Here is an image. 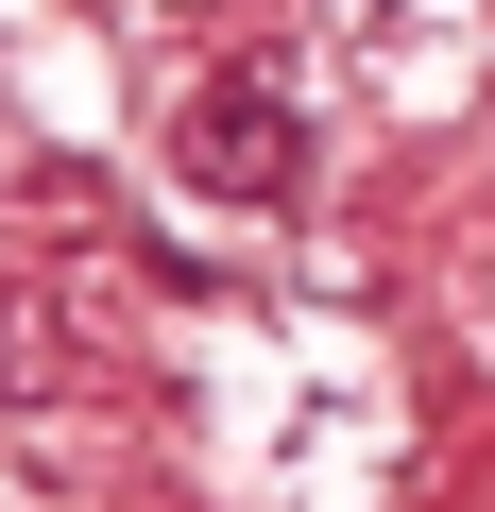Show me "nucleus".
<instances>
[{
    "instance_id": "obj_1",
    "label": "nucleus",
    "mask_w": 495,
    "mask_h": 512,
    "mask_svg": "<svg viewBox=\"0 0 495 512\" xmlns=\"http://www.w3.org/2000/svg\"><path fill=\"white\" fill-rule=\"evenodd\" d=\"M188 188L205 205H274L291 188V103L274 86H205L188 103Z\"/></svg>"
}]
</instances>
